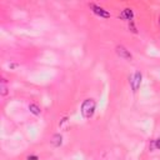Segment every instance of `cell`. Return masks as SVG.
<instances>
[{
	"instance_id": "cell-1",
	"label": "cell",
	"mask_w": 160,
	"mask_h": 160,
	"mask_svg": "<svg viewBox=\"0 0 160 160\" xmlns=\"http://www.w3.org/2000/svg\"><path fill=\"white\" fill-rule=\"evenodd\" d=\"M95 108H96V103L94 99H86L84 100V103L81 104V115L85 118V119H89L94 115L95 113Z\"/></svg>"
},
{
	"instance_id": "cell-2",
	"label": "cell",
	"mask_w": 160,
	"mask_h": 160,
	"mask_svg": "<svg viewBox=\"0 0 160 160\" xmlns=\"http://www.w3.org/2000/svg\"><path fill=\"white\" fill-rule=\"evenodd\" d=\"M142 79H143V75L140 72H135L133 75L130 76V86H131V90H133L134 93L138 91V89L140 88V84H142Z\"/></svg>"
},
{
	"instance_id": "cell-3",
	"label": "cell",
	"mask_w": 160,
	"mask_h": 160,
	"mask_svg": "<svg viewBox=\"0 0 160 160\" xmlns=\"http://www.w3.org/2000/svg\"><path fill=\"white\" fill-rule=\"evenodd\" d=\"M89 8L91 9V11L95 14V15H98V16H100V18H105V19H108V18H110V13L106 10V9H104L103 6H100V5H98V4H94V3H90L89 4Z\"/></svg>"
},
{
	"instance_id": "cell-4",
	"label": "cell",
	"mask_w": 160,
	"mask_h": 160,
	"mask_svg": "<svg viewBox=\"0 0 160 160\" xmlns=\"http://www.w3.org/2000/svg\"><path fill=\"white\" fill-rule=\"evenodd\" d=\"M115 51H116V54L120 56V58H123V59H125V60H133V55H131V53L125 48V46H123V45H118L116 46V49H115Z\"/></svg>"
},
{
	"instance_id": "cell-5",
	"label": "cell",
	"mask_w": 160,
	"mask_h": 160,
	"mask_svg": "<svg viewBox=\"0 0 160 160\" xmlns=\"http://www.w3.org/2000/svg\"><path fill=\"white\" fill-rule=\"evenodd\" d=\"M133 16H134V11H133V9H130V8H125L124 10H121V13L119 14V18L121 20L131 21L133 20Z\"/></svg>"
},
{
	"instance_id": "cell-6",
	"label": "cell",
	"mask_w": 160,
	"mask_h": 160,
	"mask_svg": "<svg viewBox=\"0 0 160 160\" xmlns=\"http://www.w3.org/2000/svg\"><path fill=\"white\" fill-rule=\"evenodd\" d=\"M62 143H63V136L60 134H55L53 136V139H51V144H53L55 148H59L60 145H62Z\"/></svg>"
},
{
	"instance_id": "cell-7",
	"label": "cell",
	"mask_w": 160,
	"mask_h": 160,
	"mask_svg": "<svg viewBox=\"0 0 160 160\" xmlns=\"http://www.w3.org/2000/svg\"><path fill=\"white\" fill-rule=\"evenodd\" d=\"M29 110H30L31 114H34V115H40V113H41L40 106L36 105V104H30L29 105Z\"/></svg>"
},
{
	"instance_id": "cell-8",
	"label": "cell",
	"mask_w": 160,
	"mask_h": 160,
	"mask_svg": "<svg viewBox=\"0 0 160 160\" xmlns=\"http://www.w3.org/2000/svg\"><path fill=\"white\" fill-rule=\"evenodd\" d=\"M8 94V88L5 85V79L1 80V95H6Z\"/></svg>"
},
{
	"instance_id": "cell-9",
	"label": "cell",
	"mask_w": 160,
	"mask_h": 160,
	"mask_svg": "<svg viewBox=\"0 0 160 160\" xmlns=\"http://www.w3.org/2000/svg\"><path fill=\"white\" fill-rule=\"evenodd\" d=\"M130 28H131V31H133V33H136V28L134 26V21H133V20H131L130 24H129V29H130Z\"/></svg>"
},
{
	"instance_id": "cell-10",
	"label": "cell",
	"mask_w": 160,
	"mask_h": 160,
	"mask_svg": "<svg viewBox=\"0 0 160 160\" xmlns=\"http://www.w3.org/2000/svg\"><path fill=\"white\" fill-rule=\"evenodd\" d=\"M154 147L160 150V139H156V140H155V142H154Z\"/></svg>"
},
{
	"instance_id": "cell-11",
	"label": "cell",
	"mask_w": 160,
	"mask_h": 160,
	"mask_svg": "<svg viewBox=\"0 0 160 160\" xmlns=\"http://www.w3.org/2000/svg\"><path fill=\"white\" fill-rule=\"evenodd\" d=\"M26 159L28 160H39V158H38L36 155H30V156H28Z\"/></svg>"
},
{
	"instance_id": "cell-12",
	"label": "cell",
	"mask_w": 160,
	"mask_h": 160,
	"mask_svg": "<svg viewBox=\"0 0 160 160\" xmlns=\"http://www.w3.org/2000/svg\"><path fill=\"white\" fill-rule=\"evenodd\" d=\"M159 24H160V16H159Z\"/></svg>"
}]
</instances>
